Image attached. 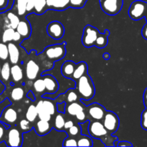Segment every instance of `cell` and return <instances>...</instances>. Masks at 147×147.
I'll list each match as a JSON object with an SVG mask.
<instances>
[{
  "label": "cell",
  "instance_id": "f6af8a7d",
  "mask_svg": "<svg viewBox=\"0 0 147 147\" xmlns=\"http://www.w3.org/2000/svg\"><path fill=\"white\" fill-rule=\"evenodd\" d=\"M36 0H28L27 4V11L30 12V11H32L35 6Z\"/></svg>",
  "mask_w": 147,
  "mask_h": 147
},
{
  "label": "cell",
  "instance_id": "7a4b0ae2",
  "mask_svg": "<svg viewBox=\"0 0 147 147\" xmlns=\"http://www.w3.org/2000/svg\"><path fill=\"white\" fill-rule=\"evenodd\" d=\"M147 12V2L136 0L131 4L129 9V15L132 20H139L145 17Z\"/></svg>",
  "mask_w": 147,
  "mask_h": 147
},
{
  "label": "cell",
  "instance_id": "5b68a950",
  "mask_svg": "<svg viewBox=\"0 0 147 147\" xmlns=\"http://www.w3.org/2000/svg\"><path fill=\"white\" fill-rule=\"evenodd\" d=\"M100 5L106 14L114 16L121 9L123 0H100Z\"/></svg>",
  "mask_w": 147,
  "mask_h": 147
},
{
  "label": "cell",
  "instance_id": "30bf717a",
  "mask_svg": "<svg viewBox=\"0 0 147 147\" xmlns=\"http://www.w3.org/2000/svg\"><path fill=\"white\" fill-rule=\"evenodd\" d=\"M17 112L15 109L11 106H8L3 111L0 116V121L5 124L11 126L17 121Z\"/></svg>",
  "mask_w": 147,
  "mask_h": 147
},
{
  "label": "cell",
  "instance_id": "9f6ffc18",
  "mask_svg": "<svg viewBox=\"0 0 147 147\" xmlns=\"http://www.w3.org/2000/svg\"><path fill=\"white\" fill-rule=\"evenodd\" d=\"M1 63H0V77H1Z\"/></svg>",
  "mask_w": 147,
  "mask_h": 147
},
{
  "label": "cell",
  "instance_id": "f907efd6",
  "mask_svg": "<svg viewBox=\"0 0 147 147\" xmlns=\"http://www.w3.org/2000/svg\"><path fill=\"white\" fill-rule=\"evenodd\" d=\"M142 36H143L145 40H147V23L145 24L143 28H142Z\"/></svg>",
  "mask_w": 147,
  "mask_h": 147
},
{
  "label": "cell",
  "instance_id": "7402d4cb",
  "mask_svg": "<svg viewBox=\"0 0 147 147\" xmlns=\"http://www.w3.org/2000/svg\"><path fill=\"white\" fill-rule=\"evenodd\" d=\"M109 34V30H106V32L103 34H99L98 37H97L96 42H95V46H96L98 48H103L107 45L108 43V35Z\"/></svg>",
  "mask_w": 147,
  "mask_h": 147
},
{
  "label": "cell",
  "instance_id": "d4e9b609",
  "mask_svg": "<svg viewBox=\"0 0 147 147\" xmlns=\"http://www.w3.org/2000/svg\"><path fill=\"white\" fill-rule=\"evenodd\" d=\"M43 106L46 111L50 113L51 116L55 115L56 112V107L54 102L50 99H45L43 100Z\"/></svg>",
  "mask_w": 147,
  "mask_h": 147
},
{
  "label": "cell",
  "instance_id": "e0dca14e",
  "mask_svg": "<svg viewBox=\"0 0 147 147\" xmlns=\"http://www.w3.org/2000/svg\"><path fill=\"white\" fill-rule=\"evenodd\" d=\"M16 30L21 34L23 39L28 38L31 34V27L29 22L26 21H20Z\"/></svg>",
  "mask_w": 147,
  "mask_h": 147
},
{
  "label": "cell",
  "instance_id": "ab89813d",
  "mask_svg": "<svg viewBox=\"0 0 147 147\" xmlns=\"http://www.w3.org/2000/svg\"><path fill=\"white\" fill-rule=\"evenodd\" d=\"M87 0H70V7L73 8H82Z\"/></svg>",
  "mask_w": 147,
  "mask_h": 147
},
{
  "label": "cell",
  "instance_id": "d590c367",
  "mask_svg": "<svg viewBox=\"0 0 147 147\" xmlns=\"http://www.w3.org/2000/svg\"><path fill=\"white\" fill-rule=\"evenodd\" d=\"M20 127L22 131L24 132V133L30 131L32 129L31 122L27 120V119H22L20 122Z\"/></svg>",
  "mask_w": 147,
  "mask_h": 147
},
{
  "label": "cell",
  "instance_id": "f35d334b",
  "mask_svg": "<svg viewBox=\"0 0 147 147\" xmlns=\"http://www.w3.org/2000/svg\"><path fill=\"white\" fill-rule=\"evenodd\" d=\"M63 146H78V141L72 137H67L63 141Z\"/></svg>",
  "mask_w": 147,
  "mask_h": 147
},
{
  "label": "cell",
  "instance_id": "ba28073f",
  "mask_svg": "<svg viewBox=\"0 0 147 147\" xmlns=\"http://www.w3.org/2000/svg\"><path fill=\"white\" fill-rule=\"evenodd\" d=\"M103 124L109 134H113L118 130L119 119L117 115L112 111H106L103 119Z\"/></svg>",
  "mask_w": 147,
  "mask_h": 147
},
{
  "label": "cell",
  "instance_id": "11a10c76",
  "mask_svg": "<svg viewBox=\"0 0 147 147\" xmlns=\"http://www.w3.org/2000/svg\"><path fill=\"white\" fill-rule=\"evenodd\" d=\"M103 57H104L106 60H109V59L110 58V55H109V53H105V54L103 55Z\"/></svg>",
  "mask_w": 147,
  "mask_h": 147
},
{
  "label": "cell",
  "instance_id": "83f0119b",
  "mask_svg": "<svg viewBox=\"0 0 147 147\" xmlns=\"http://www.w3.org/2000/svg\"><path fill=\"white\" fill-rule=\"evenodd\" d=\"M14 32H15L14 29L11 28V27H9V28L6 29L2 34L3 42L7 43L13 41V37H14Z\"/></svg>",
  "mask_w": 147,
  "mask_h": 147
},
{
  "label": "cell",
  "instance_id": "3957f363",
  "mask_svg": "<svg viewBox=\"0 0 147 147\" xmlns=\"http://www.w3.org/2000/svg\"><path fill=\"white\" fill-rule=\"evenodd\" d=\"M44 53L46 57L51 60L57 61L61 60L65 55V44L63 43V44L48 46L45 48Z\"/></svg>",
  "mask_w": 147,
  "mask_h": 147
},
{
  "label": "cell",
  "instance_id": "6f0895ef",
  "mask_svg": "<svg viewBox=\"0 0 147 147\" xmlns=\"http://www.w3.org/2000/svg\"><path fill=\"white\" fill-rule=\"evenodd\" d=\"M145 18H146V22H147V12H146V15H145Z\"/></svg>",
  "mask_w": 147,
  "mask_h": 147
},
{
  "label": "cell",
  "instance_id": "60d3db41",
  "mask_svg": "<svg viewBox=\"0 0 147 147\" xmlns=\"http://www.w3.org/2000/svg\"><path fill=\"white\" fill-rule=\"evenodd\" d=\"M7 132V130L5 127V123L0 121V143L5 140Z\"/></svg>",
  "mask_w": 147,
  "mask_h": 147
},
{
  "label": "cell",
  "instance_id": "7c38bea8",
  "mask_svg": "<svg viewBox=\"0 0 147 147\" xmlns=\"http://www.w3.org/2000/svg\"><path fill=\"white\" fill-rule=\"evenodd\" d=\"M26 76L30 80H34L37 78L40 72V67L35 61L32 60H29L26 65Z\"/></svg>",
  "mask_w": 147,
  "mask_h": 147
},
{
  "label": "cell",
  "instance_id": "4dcf8cb0",
  "mask_svg": "<svg viewBox=\"0 0 147 147\" xmlns=\"http://www.w3.org/2000/svg\"><path fill=\"white\" fill-rule=\"evenodd\" d=\"M70 6V0H55L52 9L65 10Z\"/></svg>",
  "mask_w": 147,
  "mask_h": 147
},
{
  "label": "cell",
  "instance_id": "52a82bcc",
  "mask_svg": "<svg viewBox=\"0 0 147 147\" xmlns=\"http://www.w3.org/2000/svg\"><path fill=\"white\" fill-rule=\"evenodd\" d=\"M5 142L8 146H21L22 145V135L18 128H10L7 132Z\"/></svg>",
  "mask_w": 147,
  "mask_h": 147
},
{
  "label": "cell",
  "instance_id": "8fae6325",
  "mask_svg": "<svg viewBox=\"0 0 147 147\" xmlns=\"http://www.w3.org/2000/svg\"><path fill=\"white\" fill-rule=\"evenodd\" d=\"M88 112L93 120L101 121L104 118L106 111L103 106L97 103H94L88 106Z\"/></svg>",
  "mask_w": 147,
  "mask_h": 147
},
{
  "label": "cell",
  "instance_id": "cb8c5ba5",
  "mask_svg": "<svg viewBox=\"0 0 147 147\" xmlns=\"http://www.w3.org/2000/svg\"><path fill=\"white\" fill-rule=\"evenodd\" d=\"M11 76V67L8 62H5L1 66V78L4 81L7 82L10 79Z\"/></svg>",
  "mask_w": 147,
  "mask_h": 147
},
{
  "label": "cell",
  "instance_id": "603a6c76",
  "mask_svg": "<svg viewBox=\"0 0 147 147\" xmlns=\"http://www.w3.org/2000/svg\"><path fill=\"white\" fill-rule=\"evenodd\" d=\"M26 119L30 122H34L36 120L37 117H38V113H37V109H36V106L34 105H30L27 109V112H26Z\"/></svg>",
  "mask_w": 147,
  "mask_h": 147
},
{
  "label": "cell",
  "instance_id": "8d00e7d4",
  "mask_svg": "<svg viewBox=\"0 0 147 147\" xmlns=\"http://www.w3.org/2000/svg\"><path fill=\"white\" fill-rule=\"evenodd\" d=\"M66 95H67V98H66L67 102H68L69 103L77 101L78 98V96L77 93L75 90H73V89L69 90V91L66 93Z\"/></svg>",
  "mask_w": 147,
  "mask_h": 147
},
{
  "label": "cell",
  "instance_id": "f546056e",
  "mask_svg": "<svg viewBox=\"0 0 147 147\" xmlns=\"http://www.w3.org/2000/svg\"><path fill=\"white\" fill-rule=\"evenodd\" d=\"M65 123V118L63 117V116L61 114V113H58V114L55 116V121H54L55 129H57V131H61L62 129H64Z\"/></svg>",
  "mask_w": 147,
  "mask_h": 147
},
{
  "label": "cell",
  "instance_id": "44dd1931",
  "mask_svg": "<svg viewBox=\"0 0 147 147\" xmlns=\"http://www.w3.org/2000/svg\"><path fill=\"white\" fill-rule=\"evenodd\" d=\"M84 110V108L83 106L80 104V103H77V102H73V103H70V104L67 106H66V111L70 116H75L77 114L78 112Z\"/></svg>",
  "mask_w": 147,
  "mask_h": 147
},
{
  "label": "cell",
  "instance_id": "db71d44e",
  "mask_svg": "<svg viewBox=\"0 0 147 147\" xmlns=\"http://www.w3.org/2000/svg\"><path fill=\"white\" fill-rule=\"evenodd\" d=\"M27 98H29L31 99V100H32V101H34V100H35V98H34V95H33V93L32 91L29 92V93H27Z\"/></svg>",
  "mask_w": 147,
  "mask_h": 147
},
{
  "label": "cell",
  "instance_id": "2e32d148",
  "mask_svg": "<svg viewBox=\"0 0 147 147\" xmlns=\"http://www.w3.org/2000/svg\"><path fill=\"white\" fill-rule=\"evenodd\" d=\"M88 71V65L84 62H80L78 65H76V68H75L74 73L72 76L71 78L75 80H78L80 78L83 76L84 75L87 74Z\"/></svg>",
  "mask_w": 147,
  "mask_h": 147
},
{
  "label": "cell",
  "instance_id": "8992f818",
  "mask_svg": "<svg viewBox=\"0 0 147 147\" xmlns=\"http://www.w3.org/2000/svg\"><path fill=\"white\" fill-rule=\"evenodd\" d=\"M98 30L91 25H87L83 30V34L82 37V42L86 47H90L95 45L97 37H98Z\"/></svg>",
  "mask_w": 147,
  "mask_h": 147
},
{
  "label": "cell",
  "instance_id": "1f68e13d",
  "mask_svg": "<svg viewBox=\"0 0 147 147\" xmlns=\"http://www.w3.org/2000/svg\"><path fill=\"white\" fill-rule=\"evenodd\" d=\"M33 88L35 92L40 93L42 92L45 91V85L44 79L43 78H38L35 80V81L33 83Z\"/></svg>",
  "mask_w": 147,
  "mask_h": 147
},
{
  "label": "cell",
  "instance_id": "816d5d0a",
  "mask_svg": "<svg viewBox=\"0 0 147 147\" xmlns=\"http://www.w3.org/2000/svg\"><path fill=\"white\" fill-rule=\"evenodd\" d=\"M55 0H46V2H47V9H53V5L55 4Z\"/></svg>",
  "mask_w": 147,
  "mask_h": 147
},
{
  "label": "cell",
  "instance_id": "f5cc1de1",
  "mask_svg": "<svg viewBox=\"0 0 147 147\" xmlns=\"http://www.w3.org/2000/svg\"><path fill=\"white\" fill-rule=\"evenodd\" d=\"M144 104L146 109H147V88L145 89L144 92Z\"/></svg>",
  "mask_w": 147,
  "mask_h": 147
},
{
  "label": "cell",
  "instance_id": "d6a6232c",
  "mask_svg": "<svg viewBox=\"0 0 147 147\" xmlns=\"http://www.w3.org/2000/svg\"><path fill=\"white\" fill-rule=\"evenodd\" d=\"M7 19H8L9 22V27H11V28L14 29V30L17 29V25H18V24L20 22L19 17L15 14L10 11V12L7 14Z\"/></svg>",
  "mask_w": 147,
  "mask_h": 147
},
{
  "label": "cell",
  "instance_id": "b9f144b4",
  "mask_svg": "<svg viewBox=\"0 0 147 147\" xmlns=\"http://www.w3.org/2000/svg\"><path fill=\"white\" fill-rule=\"evenodd\" d=\"M141 126L142 129L147 131V109H145L142 113L141 117Z\"/></svg>",
  "mask_w": 147,
  "mask_h": 147
},
{
  "label": "cell",
  "instance_id": "836d02e7",
  "mask_svg": "<svg viewBox=\"0 0 147 147\" xmlns=\"http://www.w3.org/2000/svg\"><path fill=\"white\" fill-rule=\"evenodd\" d=\"M28 0H17V9L19 15L22 16L27 11V4Z\"/></svg>",
  "mask_w": 147,
  "mask_h": 147
},
{
  "label": "cell",
  "instance_id": "4316f807",
  "mask_svg": "<svg viewBox=\"0 0 147 147\" xmlns=\"http://www.w3.org/2000/svg\"><path fill=\"white\" fill-rule=\"evenodd\" d=\"M93 139L87 135H81L78 140V146H93Z\"/></svg>",
  "mask_w": 147,
  "mask_h": 147
},
{
  "label": "cell",
  "instance_id": "484cf974",
  "mask_svg": "<svg viewBox=\"0 0 147 147\" xmlns=\"http://www.w3.org/2000/svg\"><path fill=\"white\" fill-rule=\"evenodd\" d=\"M24 95V89L20 87L14 88L11 92V98L14 101H19L23 98Z\"/></svg>",
  "mask_w": 147,
  "mask_h": 147
},
{
  "label": "cell",
  "instance_id": "5bb4252c",
  "mask_svg": "<svg viewBox=\"0 0 147 147\" xmlns=\"http://www.w3.org/2000/svg\"><path fill=\"white\" fill-rule=\"evenodd\" d=\"M34 130L39 136H43L47 135L51 131V126L47 121L40 119L34 126Z\"/></svg>",
  "mask_w": 147,
  "mask_h": 147
},
{
  "label": "cell",
  "instance_id": "681fc988",
  "mask_svg": "<svg viewBox=\"0 0 147 147\" xmlns=\"http://www.w3.org/2000/svg\"><path fill=\"white\" fill-rule=\"evenodd\" d=\"M21 39H22L21 34H20L17 31H15V32H14V37H13V41L18 42L20 41Z\"/></svg>",
  "mask_w": 147,
  "mask_h": 147
},
{
  "label": "cell",
  "instance_id": "c3c4849f",
  "mask_svg": "<svg viewBox=\"0 0 147 147\" xmlns=\"http://www.w3.org/2000/svg\"><path fill=\"white\" fill-rule=\"evenodd\" d=\"M9 0H0V10L5 9L8 5Z\"/></svg>",
  "mask_w": 147,
  "mask_h": 147
},
{
  "label": "cell",
  "instance_id": "d6986e66",
  "mask_svg": "<svg viewBox=\"0 0 147 147\" xmlns=\"http://www.w3.org/2000/svg\"><path fill=\"white\" fill-rule=\"evenodd\" d=\"M11 77L15 83L21 81L23 78V71L22 67L17 64L13 65L11 67Z\"/></svg>",
  "mask_w": 147,
  "mask_h": 147
},
{
  "label": "cell",
  "instance_id": "f1b7e54d",
  "mask_svg": "<svg viewBox=\"0 0 147 147\" xmlns=\"http://www.w3.org/2000/svg\"><path fill=\"white\" fill-rule=\"evenodd\" d=\"M47 2L46 0H36L34 11L37 14H41L47 10Z\"/></svg>",
  "mask_w": 147,
  "mask_h": 147
},
{
  "label": "cell",
  "instance_id": "9a60e30c",
  "mask_svg": "<svg viewBox=\"0 0 147 147\" xmlns=\"http://www.w3.org/2000/svg\"><path fill=\"white\" fill-rule=\"evenodd\" d=\"M8 50H9V58L10 63L11 64H17L20 60V50L14 43L9 42Z\"/></svg>",
  "mask_w": 147,
  "mask_h": 147
},
{
  "label": "cell",
  "instance_id": "277c9868",
  "mask_svg": "<svg viewBox=\"0 0 147 147\" xmlns=\"http://www.w3.org/2000/svg\"><path fill=\"white\" fill-rule=\"evenodd\" d=\"M88 134L92 138L96 139L103 140V138H106L109 135V131L106 130L103 123L100 121L95 120L94 121L90 122L88 128Z\"/></svg>",
  "mask_w": 147,
  "mask_h": 147
},
{
  "label": "cell",
  "instance_id": "ffe728a7",
  "mask_svg": "<svg viewBox=\"0 0 147 147\" xmlns=\"http://www.w3.org/2000/svg\"><path fill=\"white\" fill-rule=\"evenodd\" d=\"M36 109H37V113H38L39 119L47 121H50L51 120L52 116L45 110L44 106H43V100H40L37 102V103L36 104Z\"/></svg>",
  "mask_w": 147,
  "mask_h": 147
},
{
  "label": "cell",
  "instance_id": "ee69618b",
  "mask_svg": "<svg viewBox=\"0 0 147 147\" xmlns=\"http://www.w3.org/2000/svg\"><path fill=\"white\" fill-rule=\"evenodd\" d=\"M57 110L59 113H64L66 111V103L65 102L58 103L57 105Z\"/></svg>",
  "mask_w": 147,
  "mask_h": 147
},
{
  "label": "cell",
  "instance_id": "6da1fadb",
  "mask_svg": "<svg viewBox=\"0 0 147 147\" xmlns=\"http://www.w3.org/2000/svg\"><path fill=\"white\" fill-rule=\"evenodd\" d=\"M78 92L81 98L90 100L95 95V87L91 78L88 74L84 75L78 80Z\"/></svg>",
  "mask_w": 147,
  "mask_h": 147
},
{
  "label": "cell",
  "instance_id": "7bdbcfd3",
  "mask_svg": "<svg viewBox=\"0 0 147 147\" xmlns=\"http://www.w3.org/2000/svg\"><path fill=\"white\" fill-rule=\"evenodd\" d=\"M76 118H77V119L78 121L84 122L85 121H86V113H85L84 110L78 112V113L76 115Z\"/></svg>",
  "mask_w": 147,
  "mask_h": 147
},
{
  "label": "cell",
  "instance_id": "9c48e42d",
  "mask_svg": "<svg viewBox=\"0 0 147 147\" xmlns=\"http://www.w3.org/2000/svg\"><path fill=\"white\" fill-rule=\"evenodd\" d=\"M47 34L54 40H60L63 37L65 33L64 26L58 21L51 22L47 25Z\"/></svg>",
  "mask_w": 147,
  "mask_h": 147
},
{
  "label": "cell",
  "instance_id": "bcb514c9",
  "mask_svg": "<svg viewBox=\"0 0 147 147\" xmlns=\"http://www.w3.org/2000/svg\"><path fill=\"white\" fill-rule=\"evenodd\" d=\"M73 125H74V123H73V121H71V120L67 121H65V123L64 129L67 130V129H70V128H71Z\"/></svg>",
  "mask_w": 147,
  "mask_h": 147
},
{
  "label": "cell",
  "instance_id": "e575fe53",
  "mask_svg": "<svg viewBox=\"0 0 147 147\" xmlns=\"http://www.w3.org/2000/svg\"><path fill=\"white\" fill-rule=\"evenodd\" d=\"M9 57L8 45L4 42H0V60H7Z\"/></svg>",
  "mask_w": 147,
  "mask_h": 147
},
{
  "label": "cell",
  "instance_id": "7dc6e473",
  "mask_svg": "<svg viewBox=\"0 0 147 147\" xmlns=\"http://www.w3.org/2000/svg\"><path fill=\"white\" fill-rule=\"evenodd\" d=\"M118 146H132L133 144L130 143L129 142H126V141H122V142H119V144L117 145Z\"/></svg>",
  "mask_w": 147,
  "mask_h": 147
},
{
  "label": "cell",
  "instance_id": "4fadbf2b",
  "mask_svg": "<svg viewBox=\"0 0 147 147\" xmlns=\"http://www.w3.org/2000/svg\"><path fill=\"white\" fill-rule=\"evenodd\" d=\"M45 82V89L47 93H55L57 92V89H58V83L56 80L53 76H50V75H46L43 78Z\"/></svg>",
  "mask_w": 147,
  "mask_h": 147
},
{
  "label": "cell",
  "instance_id": "74e56055",
  "mask_svg": "<svg viewBox=\"0 0 147 147\" xmlns=\"http://www.w3.org/2000/svg\"><path fill=\"white\" fill-rule=\"evenodd\" d=\"M69 130V135L70 136H77L81 132V128L79 125H73L70 129H68Z\"/></svg>",
  "mask_w": 147,
  "mask_h": 147
},
{
  "label": "cell",
  "instance_id": "ac0fdd59",
  "mask_svg": "<svg viewBox=\"0 0 147 147\" xmlns=\"http://www.w3.org/2000/svg\"><path fill=\"white\" fill-rule=\"evenodd\" d=\"M76 65L72 61H65L61 67V73L64 77L71 78Z\"/></svg>",
  "mask_w": 147,
  "mask_h": 147
}]
</instances>
